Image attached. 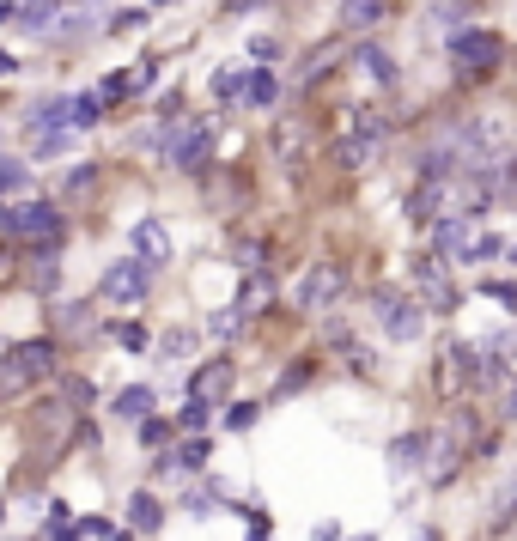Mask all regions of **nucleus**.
Wrapping results in <instances>:
<instances>
[{"label": "nucleus", "instance_id": "1", "mask_svg": "<svg viewBox=\"0 0 517 541\" xmlns=\"http://www.w3.org/2000/svg\"><path fill=\"white\" fill-rule=\"evenodd\" d=\"M0 231L31 238V244H55L61 238V213H55V201H13V207H0Z\"/></svg>", "mask_w": 517, "mask_h": 541}, {"label": "nucleus", "instance_id": "2", "mask_svg": "<svg viewBox=\"0 0 517 541\" xmlns=\"http://www.w3.org/2000/svg\"><path fill=\"white\" fill-rule=\"evenodd\" d=\"M55 371V341H19L7 347V359H0V377L7 383H37Z\"/></svg>", "mask_w": 517, "mask_h": 541}, {"label": "nucleus", "instance_id": "3", "mask_svg": "<svg viewBox=\"0 0 517 541\" xmlns=\"http://www.w3.org/2000/svg\"><path fill=\"white\" fill-rule=\"evenodd\" d=\"M451 55H457L463 67H475V73H493V67L505 61V43H499L493 31H451Z\"/></svg>", "mask_w": 517, "mask_h": 541}, {"label": "nucleus", "instance_id": "4", "mask_svg": "<svg viewBox=\"0 0 517 541\" xmlns=\"http://www.w3.org/2000/svg\"><path fill=\"white\" fill-rule=\"evenodd\" d=\"M232 377H238V365L232 359H207V365H195L189 371V402H219V396H226L232 390Z\"/></svg>", "mask_w": 517, "mask_h": 541}, {"label": "nucleus", "instance_id": "5", "mask_svg": "<svg viewBox=\"0 0 517 541\" xmlns=\"http://www.w3.org/2000/svg\"><path fill=\"white\" fill-rule=\"evenodd\" d=\"M104 298H116V304H134V298H146V262H140V256H122V262H110V268H104Z\"/></svg>", "mask_w": 517, "mask_h": 541}, {"label": "nucleus", "instance_id": "6", "mask_svg": "<svg viewBox=\"0 0 517 541\" xmlns=\"http://www.w3.org/2000/svg\"><path fill=\"white\" fill-rule=\"evenodd\" d=\"M128 244H134V256H140L146 268H159V262H171V231H165V219H140Z\"/></svg>", "mask_w": 517, "mask_h": 541}, {"label": "nucleus", "instance_id": "7", "mask_svg": "<svg viewBox=\"0 0 517 541\" xmlns=\"http://www.w3.org/2000/svg\"><path fill=\"white\" fill-rule=\"evenodd\" d=\"M390 469H396V475H414V469L426 475V469H432V438H426V432H402V438L390 444Z\"/></svg>", "mask_w": 517, "mask_h": 541}, {"label": "nucleus", "instance_id": "8", "mask_svg": "<svg viewBox=\"0 0 517 541\" xmlns=\"http://www.w3.org/2000/svg\"><path fill=\"white\" fill-rule=\"evenodd\" d=\"M207 152H213V128L195 122V128H183V134L171 140V165H177V171H201Z\"/></svg>", "mask_w": 517, "mask_h": 541}, {"label": "nucleus", "instance_id": "9", "mask_svg": "<svg viewBox=\"0 0 517 541\" xmlns=\"http://www.w3.org/2000/svg\"><path fill=\"white\" fill-rule=\"evenodd\" d=\"M335 298H341V268H311L299 280V311H323Z\"/></svg>", "mask_w": 517, "mask_h": 541}, {"label": "nucleus", "instance_id": "10", "mask_svg": "<svg viewBox=\"0 0 517 541\" xmlns=\"http://www.w3.org/2000/svg\"><path fill=\"white\" fill-rule=\"evenodd\" d=\"M128 529H134V535H159V529H165V505H159L153 487H134V493H128Z\"/></svg>", "mask_w": 517, "mask_h": 541}, {"label": "nucleus", "instance_id": "11", "mask_svg": "<svg viewBox=\"0 0 517 541\" xmlns=\"http://www.w3.org/2000/svg\"><path fill=\"white\" fill-rule=\"evenodd\" d=\"M110 414L128 420V426L153 420V383H128V390H116V396H110Z\"/></svg>", "mask_w": 517, "mask_h": 541}, {"label": "nucleus", "instance_id": "12", "mask_svg": "<svg viewBox=\"0 0 517 541\" xmlns=\"http://www.w3.org/2000/svg\"><path fill=\"white\" fill-rule=\"evenodd\" d=\"M420 323H426L420 304H408V298H390V304H384V335H390V341H414Z\"/></svg>", "mask_w": 517, "mask_h": 541}, {"label": "nucleus", "instance_id": "13", "mask_svg": "<svg viewBox=\"0 0 517 541\" xmlns=\"http://www.w3.org/2000/svg\"><path fill=\"white\" fill-rule=\"evenodd\" d=\"M353 67L365 73V80H378V86H390V80H396V61H390V49H372V43H365V49L353 55Z\"/></svg>", "mask_w": 517, "mask_h": 541}, {"label": "nucleus", "instance_id": "14", "mask_svg": "<svg viewBox=\"0 0 517 541\" xmlns=\"http://www.w3.org/2000/svg\"><path fill=\"white\" fill-rule=\"evenodd\" d=\"M98 122H104V98L98 92L67 98V128H98Z\"/></svg>", "mask_w": 517, "mask_h": 541}, {"label": "nucleus", "instance_id": "15", "mask_svg": "<svg viewBox=\"0 0 517 541\" xmlns=\"http://www.w3.org/2000/svg\"><path fill=\"white\" fill-rule=\"evenodd\" d=\"M414 286H420V292H426L432 304H445V298H451L445 274H438V256H420V262H414Z\"/></svg>", "mask_w": 517, "mask_h": 541}, {"label": "nucleus", "instance_id": "16", "mask_svg": "<svg viewBox=\"0 0 517 541\" xmlns=\"http://www.w3.org/2000/svg\"><path fill=\"white\" fill-rule=\"evenodd\" d=\"M384 19V0H341V25L347 31H365V25H378Z\"/></svg>", "mask_w": 517, "mask_h": 541}, {"label": "nucleus", "instance_id": "17", "mask_svg": "<svg viewBox=\"0 0 517 541\" xmlns=\"http://www.w3.org/2000/svg\"><path fill=\"white\" fill-rule=\"evenodd\" d=\"M372 146H378V140H365V134H347V140L335 146V165H341V171H359L365 159H372Z\"/></svg>", "mask_w": 517, "mask_h": 541}, {"label": "nucleus", "instance_id": "18", "mask_svg": "<svg viewBox=\"0 0 517 541\" xmlns=\"http://www.w3.org/2000/svg\"><path fill=\"white\" fill-rule=\"evenodd\" d=\"M244 92H250V73H244V67H219V73H213V98L232 104V98H244Z\"/></svg>", "mask_w": 517, "mask_h": 541}, {"label": "nucleus", "instance_id": "19", "mask_svg": "<svg viewBox=\"0 0 517 541\" xmlns=\"http://www.w3.org/2000/svg\"><path fill=\"white\" fill-rule=\"evenodd\" d=\"M207 426H213V408H207V402H183V414H177V432H183V438H201Z\"/></svg>", "mask_w": 517, "mask_h": 541}, {"label": "nucleus", "instance_id": "20", "mask_svg": "<svg viewBox=\"0 0 517 541\" xmlns=\"http://www.w3.org/2000/svg\"><path fill=\"white\" fill-rule=\"evenodd\" d=\"M140 444H146V450L177 444V420H159V414H153V420H140Z\"/></svg>", "mask_w": 517, "mask_h": 541}, {"label": "nucleus", "instance_id": "21", "mask_svg": "<svg viewBox=\"0 0 517 541\" xmlns=\"http://www.w3.org/2000/svg\"><path fill=\"white\" fill-rule=\"evenodd\" d=\"M256 420H262V402H232L226 408V432H250Z\"/></svg>", "mask_w": 517, "mask_h": 541}, {"label": "nucleus", "instance_id": "22", "mask_svg": "<svg viewBox=\"0 0 517 541\" xmlns=\"http://www.w3.org/2000/svg\"><path fill=\"white\" fill-rule=\"evenodd\" d=\"M31 183V165H19V159H0V195H19Z\"/></svg>", "mask_w": 517, "mask_h": 541}, {"label": "nucleus", "instance_id": "23", "mask_svg": "<svg viewBox=\"0 0 517 541\" xmlns=\"http://www.w3.org/2000/svg\"><path fill=\"white\" fill-rule=\"evenodd\" d=\"M274 98H280V80H274L268 67H256L250 73V104H274Z\"/></svg>", "mask_w": 517, "mask_h": 541}, {"label": "nucleus", "instance_id": "24", "mask_svg": "<svg viewBox=\"0 0 517 541\" xmlns=\"http://www.w3.org/2000/svg\"><path fill=\"white\" fill-rule=\"evenodd\" d=\"M73 529H80V541H116V523L110 517H80Z\"/></svg>", "mask_w": 517, "mask_h": 541}, {"label": "nucleus", "instance_id": "25", "mask_svg": "<svg viewBox=\"0 0 517 541\" xmlns=\"http://www.w3.org/2000/svg\"><path fill=\"white\" fill-rule=\"evenodd\" d=\"M438 244H445V250L469 244V225H463V219H445V225H438Z\"/></svg>", "mask_w": 517, "mask_h": 541}, {"label": "nucleus", "instance_id": "26", "mask_svg": "<svg viewBox=\"0 0 517 541\" xmlns=\"http://www.w3.org/2000/svg\"><path fill=\"white\" fill-rule=\"evenodd\" d=\"M110 335H116V341H122L128 353H140V347H146V329H140V323H116Z\"/></svg>", "mask_w": 517, "mask_h": 541}, {"label": "nucleus", "instance_id": "27", "mask_svg": "<svg viewBox=\"0 0 517 541\" xmlns=\"http://www.w3.org/2000/svg\"><path fill=\"white\" fill-rule=\"evenodd\" d=\"M140 25H146V7H128V13L110 19V31H140Z\"/></svg>", "mask_w": 517, "mask_h": 541}, {"label": "nucleus", "instance_id": "28", "mask_svg": "<svg viewBox=\"0 0 517 541\" xmlns=\"http://www.w3.org/2000/svg\"><path fill=\"white\" fill-rule=\"evenodd\" d=\"M207 329H213V335H232V329H238V311H219V317H207Z\"/></svg>", "mask_w": 517, "mask_h": 541}, {"label": "nucleus", "instance_id": "29", "mask_svg": "<svg viewBox=\"0 0 517 541\" xmlns=\"http://www.w3.org/2000/svg\"><path fill=\"white\" fill-rule=\"evenodd\" d=\"M487 292H493V298H499V304H517V286H511V280H493V286H487Z\"/></svg>", "mask_w": 517, "mask_h": 541}, {"label": "nucleus", "instance_id": "30", "mask_svg": "<svg viewBox=\"0 0 517 541\" xmlns=\"http://www.w3.org/2000/svg\"><path fill=\"white\" fill-rule=\"evenodd\" d=\"M7 73H19V61H13L7 49H0V80H7Z\"/></svg>", "mask_w": 517, "mask_h": 541}, {"label": "nucleus", "instance_id": "31", "mask_svg": "<svg viewBox=\"0 0 517 541\" xmlns=\"http://www.w3.org/2000/svg\"><path fill=\"white\" fill-rule=\"evenodd\" d=\"M317 541H341V523H323V529H317Z\"/></svg>", "mask_w": 517, "mask_h": 541}, {"label": "nucleus", "instance_id": "32", "mask_svg": "<svg viewBox=\"0 0 517 541\" xmlns=\"http://www.w3.org/2000/svg\"><path fill=\"white\" fill-rule=\"evenodd\" d=\"M7 19H19V7H7V0H0V25H7Z\"/></svg>", "mask_w": 517, "mask_h": 541}, {"label": "nucleus", "instance_id": "33", "mask_svg": "<svg viewBox=\"0 0 517 541\" xmlns=\"http://www.w3.org/2000/svg\"><path fill=\"white\" fill-rule=\"evenodd\" d=\"M116 541H140V535H134V529H116Z\"/></svg>", "mask_w": 517, "mask_h": 541}, {"label": "nucleus", "instance_id": "34", "mask_svg": "<svg viewBox=\"0 0 517 541\" xmlns=\"http://www.w3.org/2000/svg\"><path fill=\"white\" fill-rule=\"evenodd\" d=\"M505 414H511V420H517V390H511V402H505Z\"/></svg>", "mask_w": 517, "mask_h": 541}, {"label": "nucleus", "instance_id": "35", "mask_svg": "<svg viewBox=\"0 0 517 541\" xmlns=\"http://www.w3.org/2000/svg\"><path fill=\"white\" fill-rule=\"evenodd\" d=\"M347 541H378V535H347Z\"/></svg>", "mask_w": 517, "mask_h": 541}, {"label": "nucleus", "instance_id": "36", "mask_svg": "<svg viewBox=\"0 0 517 541\" xmlns=\"http://www.w3.org/2000/svg\"><path fill=\"white\" fill-rule=\"evenodd\" d=\"M0 523H7V499H0Z\"/></svg>", "mask_w": 517, "mask_h": 541}, {"label": "nucleus", "instance_id": "37", "mask_svg": "<svg viewBox=\"0 0 517 541\" xmlns=\"http://www.w3.org/2000/svg\"><path fill=\"white\" fill-rule=\"evenodd\" d=\"M0 268H7V250H0Z\"/></svg>", "mask_w": 517, "mask_h": 541}]
</instances>
